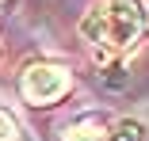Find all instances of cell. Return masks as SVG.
<instances>
[{
  "label": "cell",
  "instance_id": "8992f818",
  "mask_svg": "<svg viewBox=\"0 0 149 141\" xmlns=\"http://www.w3.org/2000/svg\"><path fill=\"white\" fill-rule=\"evenodd\" d=\"M8 4H12V0H0V12H4V8H8Z\"/></svg>",
  "mask_w": 149,
  "mask_h": 141
},
{
  "label": "cell",
  "instance_id": "5b68a950",
  "mask_svg": "<svg viewBox=\"0 0 149 141\" xmlns=\"http://www.w3.org/2000/svg\"><path fill=\"white\" fill-rule=\"evenodd\" d=\"M118 130H123V141H141V126L130 122V118H126V122H118Z\"/></svg>",
  "mask_w": 149,
  "mask_h": 141
},
{
  "label": "cell",
  "instance_id": "7a4b0ae2",
  "mask_svg": "<svg viewBox=\"0 0 149 141\" xmlns=\"http://www.w3.org/2000/svg\"><path fill=\"white\" fill-rule=\"evenodd\" d=\"M69 69L65 65H54V61H38V65H27L23 76H19V92L27 103H35V107H50L57 103L65 92H69Z\"/></svg>",
  "mask_w": 149,
  "mask_h": 141
},
{
  "label": "cell",
  "instance_id": "6da1fadb",
  "mask_svg": "<svg viewBox=\"0 0 149 141\" xmlns=\"http://www.w3.org/2000/svg\"><path fill=\"white\" fill-rule=\"evenodd\" d=\"M145 23H149V15L138 0H107L80 19V38L92 42L100 57H118L123 50H130L141 38Z\"/></svg>",
  "mask_w": 149,
  "mask_h": 141
},
{
  "label": "cell",
  "instance_id": "3957f363",
  "mask_svg": "<svg viewBox=\"0 0 149 141\" xmlns=\"http://www.w3.org/2000/svg\"><path fill=\"white\" fill-rule=\"evenodd\" d=\"M61 141H107V122L100 115H84L73 126H65Z\"/></svg>",
  "mask_w": 149,
  "mask_h": 141
},
{
  "label": "cell",
  "instance_id": "277c9868",
  "mask_svg": "<svg viewBox=\"0 0 149 141\" xmlns=\"http://www.w3.org/2000/svg\"><path fill=\"white\" fill-rule=\"evenodd\" d=\"M0 141H15V122L8 111H0Z\"/></svg>",
  "mask_w": 149,
  "mask_h": 141
}]
</instances>
